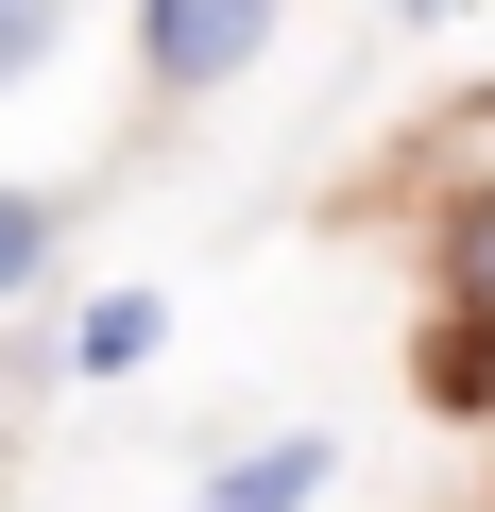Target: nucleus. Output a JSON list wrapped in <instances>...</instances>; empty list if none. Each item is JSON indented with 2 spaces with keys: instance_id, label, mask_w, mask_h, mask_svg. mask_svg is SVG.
I'll use <instances>...</instances> for the list:
<instances>
[{
  "instance_id": "f03ea898",
  "label": "nucleus",
  "mask_w": 495,
  "mask_h": 512,
  "mask_svg": "<svg viewBox=\"0 0 495 512\" xmlns=\"http://www.w3.org/2000/svg\"><path fill=\"white\" fill-rule=\"evenodd\" d=\"M325 495V427H291V444H239L222 478H205V512H308Z\"/></svg>"
},
{
  "instance_id": "7ed1b4c3",
  "label": "nucleus",
  "mask_w": 495,
  "mask_h": 512,
  "mask_svg": "<svg viewBox=\"0 0 495 512\" xmlns=\"http://www.w3.org/2000/svg\"><path fill=\"white\" fill-rule=\"evenodd\" d=\"M154 342H171V308H154V291H103V308L69 325V376H137Z\"/></svg>"
},
{
  "instance_id": "20e7f679",
  "label": "nucleus",
  "mask_w": 495,
  "mask_h": 512,
  "mask_svg": "<svg viewBox=\"0 0 495 512\" xmlns=\"http://www.w3.org/2000/svg\"><path fill=\"white\" fill-rule=\"evenodd\" d=\"M444 291H461V325H495V188L444 205Z\"/></svg>"
},
{
  "instance_id": "423d86ee",
  "label": "nucleus",
  "mask_w": 495,
  "mask_h": 512,
  "mask_svg": "<svg viewBox=\"0 0 495 512\" xmlns=\"http://www.w3.org/2000/svg\"><path fill=\"white\" fill-rule=\"evenodd\" d=\"M427 393H444V410H495V325H444V342H427Z\"/></svg>"
},
{
  "instance_id": "0eeeda50",
  "label": "nucleus",
  "mask_w": 495,
  "mask_h": 512,
  "mask_svg": "<svg viewBox=\"0 0 495 512\" xmlns=\"http://www.w3.org/2000/svg\"><path fill=\"white\" fill-rule=\"evenodd\" d=\"M52 35H69L52 0H0V86H35V69H52Z\"/></svg>"
},
{
  "instance_id": "39448f33",
  "label": "nucleus",
  "mask_w": 495,
  "mask_h": 512,
  "mask_svg": "<svg viewBox=\"0 0 495 512\" xmlns=\"http://www.w3.org/2000/svg\"><path fill=\"white\" fill-rule=\"evenodd\" d=\"M52 274V188H0V308Z\"/></svg>"
},
{
  "instance_id": "f257e3e1",
  "label": "nucleus",
  "mask_w": 495,
  "mask_h": 512,
  "mask_svg": "<svg viewBox=\"0 0 495 512\" xmlns=\"http://www.w3.org/2000/svg\"><path fill=\"white\" fill-rule=\"evenodd\" d=\"M257 52H274L257 0H154V18H137V69H154V86H239Z\"/></svg>"
}]
</instances>
